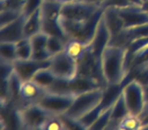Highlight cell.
<instances>
[{
	"label": "cell",
	"instance_id": "obj_8",
	"mask_svg": "<svg viewBox=\"0 0 148 130\" xmlns=\"http://www.w3.org/2000/svg\"><path fill=\"white\" fill-rule=\"evenodd\" d=\"M111 40L112 34L110 32L109 28H108L106 19L103 13V15H101V17L99 21V23L97 25L92 40L89 43V51H90V53L92 54V56L95 57V59L97 60V62L99 65H101V55H103V50L110 45Z\"/></svg>",
	"mask_w": 148,
	"mask_h": 130
},
{
	"label": "cell",
	"instance_id": "obj_2",
	"mask_svg": "<svg viewBox=\"0 0 148 130\" xmlns=\"http://www.w3.org/2000/svg\"><path fill=\"white\" fill-rule=\"evenodd\" d=\"M103 11L105 9L86 21H73V19H66L60 17V23L67 39L90 43Z\"/></svg>",
	"mask_w": 148,
	"mask_h": 130
},
{
	"label": "cell",
	"instance_id": "obj_17",
	"mask_svg": "<svg viewBox=\"0 0 148 130\" xmlns=\"http://www.w3.org/2000/svg\"><path fill=\"white\" fill-rule=\"evenodd\" d=\"M103 17L106 19L108 28L112 34V38L116 37L124 31L123 21H122L121 15L116 6L106 7L105 11H103Z\"/></svg>",
	"mask_w": 148,
	"mask_h": 130
},
{
	"label": "cell",
	"instance_id": "obj_5",
	"mask_svg": "<svg viewBox=\"0 0 148 130\" xmlns=\"http://www.w3.org/2000/svg\"><path fill=\"white\" fill-rule=\"evenodd\" d=\"M76 96L72 93H54L47 91L38 102L44 109L54 116L66 114L73 104Z\"/></svg>",
	"mask_w": 148,
	"mask_h": 130
},
{
	"label": "cell",
	"instance_id": "obj_38",
	"mask_svg": "<svg viewBox=\"0 0 148 130\" xmlns=\"http://www.w3.org/2000/svg\"><path fill=\"white\" fill-rule=\"evenodd\" d=\"M82 1H85V2H88V3H92V4L101 5V6H103V7L106 2V0H82Z\"/></svg>",
	"mask_w": 148,
	"mask_h": 130
},
{
	"label": "cell",
	"instance_id": "obj_27",
	"mask_svg": "<svg viewBox=\"0 0 148 130\" xmlns=\"http://www.w3.org/2000/svg\"><path fill=\"white\" fill-rule=\"evenodd\" d=\"M23 14L21 8H3L0 9V28L14 21Z\"/></svg>",
	"mask_w": 148,
	"mask_h": 130
},
{
	"label": "cell",
	"instance_id": "obj_21",
	"mask_svg": "<svg viewBox=\"0 0 148 130\" xmlns=\"http://www.w3.org/2000/svg\"><path fill=\"white\" fill-rule=\"evenodd\" d=\"M32 80H34L35 83H37L40 87H42L47 91H49L53 89L54 85L59 80V78L54 74L53 71H52L49 67H46V68H43L38 71Z\"/></svg>",
	"mask_w": 148,
	"mask_h": 130
},
{
	"label": "cell",
	"instance_id": "obj_9",
	"mask_svg": "<svg viewBox=\"0 0 148 130\" xmlns=\"http://www.w3.org/2000/svg\"><path fill=\"white\" fill-rule=\"evenodd\" d=\"M117 7V6H116ZM124 23V30L148 25V9L139 5L117 7Z\"/></svg>",
	"mask_w": 148,
	"mask_h": 130
},
{
	"label": "cell",
	"instance_id": "obj_11",
	"mask_svg": "<svg viewBox=\"0 0 148 130\" xmlns=\"http://www.w3.org/2000/svg\"><path fill=\"white\" fill-rule=\"evenodd\" d=\"M21 110L23 124L31 129L41 128L50 118L54 116L38 103L25 105Z\"/></svg>",
	"mask_w": 148,
	"mask_h": 130
},
{
	"label": "cell",
	"instance_id": "obj_16",
	"mask_svg": "<svg viewBox=\"0 0 148 130\" xmlns=\"http://www.w3.org/2000/svg\"><path fill=\"white\" fill-rule=\"evenodd\" d=\"M32 39L33 44V57L36 60H49L52 58L51 54L48 51V39L49 35L44 32L37 34Z\"/></svg>",
	"mask_w": 148,
	"mask_h": 130
},
{
	"label": "cell",
	"instance_id": "obj_45",
	"mask_svg": "<svg viewBox=\"0 0 148 130\" xmlns=\"http://www.w3.org/2000/svg\"><path fill=\"white\" fill-rule=\"evenodd\" d=\"M23 130H31V128H29V127H27V126L25 125V127L23 128Z\"/></svg>",
	"mask_w": 148,
	"mask_h": 130
},
{
	"label": "cell",
	"instance_id": "obj_7",
	"mask_svg": "<svg viewBox=\"0 0 148 130\" xmlns=\"http://www.w3.org/2000/svg\"><path fill=\"white\" fill-rule=\"evenodd\" d=\"M123 96L131 114L140 116L147 104L145 89L138 81L131 80L124 85Z\"/></svg>",
	"mask_w": 148,
	"mask_h": 130
},
{
	"label": "cell",
	"instance_id": "obj_6",
	"mask_svg": "<svg viewBox=\"0 0 148 130\" xmlns=\"http://www.w3.org/2000/svg\"><path fill=\"white\" fill-rule=\"evenodd\" d=\"M49 68L58 78L65 81H70L78 73L77 61L70 57L65 50L51 58Z\"/></svg>",
	"mask_w": 148,
	"mask_h": 130
},
{
	"label": "cell",
	"instance_id": "obj_43",
	"mask_svg": "<svg viewBox=\"0 0 148 130\" xmlns=\"http://www.w3.org/2000/svg\"><path fill=\"white\" fill-rule=\"evenodd\" d=\"M117 130H129V129H127V128H125V127H122V126H118L117 127Z\"/></svg>",
	"mask_w": 148,
	"mask_h": 130
},
{
	"label": "cell",
	"instance_id": "obj_14",
	"mask_svg": "<svg viewBox=\"0 0 148 130\" xmlns=\"http://www.w3.org/2000/svg\"><path fill=\"white\" fill-rule=\"evenodd\" d=\"M99 87H103V85L99 81L80 74H77L73 79L66 83V91L74 94L75 96L93 91Z\"/></svg>",
	"mask_w": 148,
	"mask_h": 130
},
{
	"label": "cell",
	"instance_id": "obj_28",
	"mask_svg": "<svg viewBox=\"0 0 148 130\" xmlns=\"http://www.w3.org/2000/svg\"><path fill=\"white\" fill-rule=\"evenodd\" d=\"M112 107H113V106H112ZM112 107L103 110L101 115L99 116V118L93 122V124L88 129L89 130H105L112 122Z\"/></svg>",
	"mask_w": 148,
	"mask_h": 130
},
{
	"label": "cell",
	"instance_id": "obj_42",
	"mask_svg": "<svg viewBox=\"0 0 148 130\" xmlns=\"http://www.w3.org/2000/svg\"><path fill=\"white\" fill-rule=\"evenodd\" d=\"M140 130H148V124H145V125H143Z\"/></svg>",
	"mask_w": 148,
	"mask_h": 130
},
{
	"label": "cell",
	"instance_id": "obj_15",
	"mask_svg": "<svg viewBox=\"0 0 148 130\" xmlns=\"http://www.w3.org/2000/svg\"><path fill=\"white\" fill-rule=\"evenodd\" d=\"M46 93H47V91L42 87H40L34 80L23 81V85L21 87V103H23V107L32 103H38Z\"/></svg>",
	"mask_w": 148,
	"mask_h": 130
},
{
	"label": "cell",
	"instance_id": "obj_12",
	"mask_svg": "<svg viewBox=\"0 0 148 130\" xmlns=\"http://www.w3.org/2000/svg\"><path fill=\"white\" fill-rule=\"evenodd\" d=\"M50 62L51 59L49 60H36V59H27V60H21L17 59L16 61L13 62L14 64L15 72L19 75L23 81L32 80L36 73L39 70L46 67L50 66Z\"/></svg>",
	"mask_w": 148,
	"mask_h": 130
},
{
	"label": "cell",
	"instance_id": "obj_39",
	"mask_svg": "<svg viewBox=\"0 0 148 130\" xmlns=\"http://www.w3.org/2000/svg\"><path fill=\"white\" fill-rule=\"evenodd\" d=\"M129 3L131 5H139V6H144L145 7V3L144 0H128Z\"/></svg>",
	"mask_w": 148,
	"mask_h": 130
},
{
	"label": "cell",
	"instance_id": "obj_13",
	"mask_svg": "<svg viewBox=\"0 0 148 130\" xmlns=\"http://www.w3.org/2000/svg\"><path fill=\"white\" fill-rule=\"evenodd\" d=\"M27 17L23 14L14 21L0 28V42H17L25 38Z\"/></svg>",
	"mask_w": 148,
	"mask_h": 130
},
{
	"label": "cell",
	"instance_id": "obj_44",
	"mask_svg": "<svg viewBox=\"0 0 148 130\" xmlns=\"http://www.w3.org/2000/svg\"><path fill=\"white\" fill-rule=\"evenodd\" d=\"M145 91H146V97H147V102H148V87L145 89Z\"/></svg>",
	"mask_w": 148,
	"mask_h": 130
},
{
	"label": "cell",
	"instance_id": "obj_26",
	"mask_svg": "<svg viewBox=\"0 0 148 130\" xmlns=\"http://www.w3.org/2000/svg\"><path fill=\"white\" fill-rule=\"evenodd\" d=\"M17 59L27 60L33 57V44L31 38H23L16 42Z\"/></svg>",
	"mask_w": 148,
	"mask_h": 130
},
{
	"label": "cell",
	"instance_id": "obj_31",
	"mask_svg": "<svg viewBox=\"0 0 148 130\" xmlns=\"http://www.w3.org/2000/svg\"><path fill=\"white\" fill-rule=\"evenodd\" d=\"M119 125L129 130H140L143 126V123H142L139 116L133 115L130 113L120 122Z\"/></svg>",
	"mask_w": 148,
	"mask_h": 130
},
{
	"label": "cell",
	"instance_id": "obj_4",
	"mask_svg": "<svg viewBox=\"0 0 148 130\" xmlns=\"http://www.w3.org/2000/svg\"><path fill=\"white\" fill-rule=\"evenodd\" d=\"M101 99H103V87L77 95L66 115L75 119H80L82 116L99 106Z\"/></svg>",
	"mask_w": 148,
	"mask_h": 130
},
{
	"label": "cell",
	"instance_id": "obj_23",
	"mask_svg": "<svg viewBox=\"0 0 148 130\" xmlns=\"http://www.w3.org/2000/svg\"><path fill=\"white\" fill-rule=\"evenodd\" d=\"M89 49V43L78 41V40H68L66 43L65 52L74 60L78 61Z\"/></svg>",
	"mask_w": 148,
	"mask_h": 130
},
{
	"label": "cell",
	"instance_id": "obj_30",
	"mask_svg": "<svg viewBox=\"0 0 148 130\" xmlns=\"http://www.w3.org/2000/svg\"><path fill=\"white\" fill-rule=\"evenodd\" d=\"M59 117L66 130H89L88 127H86L79 119L72 118L66 114L60 115Z\"/></svg>",
	"mask_w": 148,
	"mask_h": 130
},
{
	"label": "cell",
	"instance_id": "obj_47",
	"mask_svg": "<svg viewBox=\"0 0 148 130\" xmlns=\"http://www.w3.org/2000/svg\"><path fill=\"white\" fill-rule=\"evenodd\" d=\"M63 130H66V129H65V128H64V129H63Z\"/></svg>",
	"mask_w": 148,
	"mask_h": 130
},
{
	"label": "cell",
	"instance_id": "obj_29",
	"mask_svg": "<svg viewBox=\"0 0 148 130\" xmlns=\"http://www.w3.org/2000/svg\"><path fill=\"white\" fill-rule=\"evenodd\" d=\"M66 43L67 41L61 39L59 37H55V36H49L48 39V51L53 57L54 55L63 52L66 48Z\"/></svg>",
	"mask_w": 148,
	"mask_h": 130
},
{
	"label": "cell",
	"instance_id": "obj_25",
	"mask_svg": "<svg viewBox=\"0 0 148 130\" xmlns=\"http://www.w3.org/2000/svg\"><path fill=\"white\" fill-rule=\"evenodd\" d=\"M0 59L12 63L16 61V42H0Z\"/></svg>",
	"mask_w": 148,
	"mask_h": 130
},
{
	"label": "cell",
	"instance_id": "obj_46",
	"mask_svg": "<svg viewBox=\"0 0 148 130\" xmlns=\"http://www.w3.org/2000/svg\"><path fill=\"white\" fill-rule=\"evenodd\" d=\"M31 130H41V128H35V129H31Z\"/></svg>",
	"mask_w": 148,
	"mask_h": 130
},
{
	"label": "cell",
	"instance_id": "obj_35",
	"mask_svg": "<svg viewBox=\"0 0 148 130\" xmlns=\"http://www.w3.org/2000/svg\"><path fill=\"white\" fill-rule=\"evenodd\" d=\"M64 125L62 123L59 116H53L51 117L43 126L41 130H63Z\"/></svg>",
	"mask_w": 148,
	"mask_h": 130
},
{
	"label": "cell",
	"instance_id": "obj_37",
	"mask_svg": "<svg viewBox=\"0 0 148 130\" xmlns=\"http://www.w3.org/2000/svg\"><path fill=\"white\" fill-rule=\"evenodd\" d=\"M139 117H140V119H141L143 125L148 124V102H147V104H146V107H145V109H144L143 113H142Z\"/></svg>",
	"mask_w": 148,
	"mask_h": 130
},
{
	"label": "cell",
	"instance_id": "obj_1",
	"mask_svg": "<svg viewBox=\"0 0 148 130\" xmlns=\"http://www.w3.org/2000/svg\"><path fill=\"white\" fill-rule=\"evenodd\" d=\"M127 55L126 47L109 45L101 55V72L106 83H123L127 75Z\"/></svg>",
	"mask_w": 148,
	"mask_h": 130
},
{
	"label": "cell",
	"instance_id": "obj_32",
	"mask_svg": "<svg viewBox=\"0 0 148 130\" xmlns=\"http://www.w3.org/2000/svg\"><path fill=\"white\" fill-rule=\"evenodd\" d=\"M103 108L101 106V104H99V106H97V107L95 108V109H92L91 111H89L87 114H85L84 116H82V117L80 118V121L82 122L83 124H84L86 127H90L91 125L93 124V122L95 121V120L99 118V116L101 114V112L103 111Z\"/></svg>",
	"mask_w": 148,
	"mask_h": 130
},
{
	"label": "cell",
	"instance_id": "obj_19",
	"mask_svg": "<svg viewBox=\"0 0 148 130\" xmlns=\"http://www.w3.org/2000/svg\"><path fill=\"white\" fill-rule=\"evenodd\" d=\"M43 11H42V6L38 9L37 11L31 14L29 17H27L25 25V37L32 38L37 34L43 32Z\"/></svg>",
	"mask_w": 148,
	"mask_h": 130
},
{
	"label": "cell",
	"instance_id": "obj_36",
	"mask_svg": "<svg viewBox=\"0 0 148 130\" xmlns=\"http://www.w3.org/2000/svg\"><path fill=\"white\" fill-rule=\"evenodd\" d=\"M25 0H1V9L21 8L23 9Z\"/></svg>",
	"mask_w": 148,
	"mask_h": 130
},
{
	"label": "cell",
	"instance_id": "obj_10",
	"mask_svg": "<svg viewBox=\"0 0 148 130\" xmlns=\"http://www.w3.org/2000/svg\"><path fill=\"white\" fill-rule=\"evenodd\" d=\"M23 127L21 108L11 102H1L0 130H23Z\"/></svg>",
	"mask_w": 148,
	"mask_h": 130
},
{
	"label": "cell",
	"instance_id": "obj_3",
	"mask_svg": "<svg viewBox=\"0 0 148 130\" xmlns=\"http://www.w3.org/2000/svg\"><path fill=\"white\" fill-rule=\"evenodd\" d=\"M103 9L105 7L101 5L85 2L82 0H74L71 2L64 3L61 10V17L73 21H86Z\"/></svg>",
	"mask_w": 148,
	"mask_h": 130
},
{
	"label": "cell",
	"instance_id": "obj_40",
	"mask_svg": "<svg viewBox=\"0 0 148 130\" xmlns=\"http://www.w3.org/2000/svg\"><path fill=\"white\" fill-rule=\"evenodd\" d=\"M119 126V124L118 123H115V122L112 121L111 123H110V125L108 126L107 128H106L105 130H117V127Z\"/></svg>",
	"mask_w": 148,
	"mask_h": 130
},
{
	"label": "cell",
	"instance_id": "obj_18",
	"mask_svg": "<svg viewBox=\"0 0 148 130\" xmlns=\"http://www.w3.org/2000/svg\"><path fill=\"white\" fill-rule=\"evenodd\" d=\"M124 89L123 83H107L103 87V99L101 102V106L103 109L112 107L118 100V98L122 95Z\"/></svg>",
	"mask_w": 148,
	"mask_h": 130
},
{
	"label": "cell",
	"instance_id": "obj_20",
	"mask_svg": "<svg viewBox=\"0 0 148 130\" xmlns=\"http://www.w3.org/2000/svg\"><path fill=\"white\" fill-rule=\"evenodd\" d=\"M148 63V43L137 49L136 51L127 55V70H131L136 67ZM127 71V72H128Z\"/></svg>",
	"mask_w": 148,
	"mask_h": 130
},
{
	"label": "cell",
	"instance_id": "obj_22",
	"mask_svg": "<svg viewBox=\"0 0 148 130\" xmlns=\"http://www.w3.org/2000/svg\"><path fill=\"white\" fill-rule=\"evenodd\" d=\"M64 3L57 0H44L42 4L43 17L46 19L59 21L61 17V10Z\"/></svg>",
	"mask_w": 148,
	"mask_h": 130
},
{
	"label": "cell",
	"instance_id": "obj_33",
	"mask_svg": "<svg viewBox=\"0 0 148 130\" xmlns=\"http://www.w3.org/2000/svg\"><path fill=\"white\" fill-rule=\"evenodd\" d=\"M44 0H25V4L23 7V14L27 17H29L31 14H33L35 11H37L43 4Z\"/></svg>",
	"mask_w": 148,
	"mask_h": 130
},
{
	"label": "cell",
	"instance_id": "obj_34",
	"mask_svg": "<svg viewBox=\"0 0 148 130\" xmlns=\"http://www.w3.org/2000/svg\"><path fill=\"white\" fill-rule=\"evenodd\" d=\"M15 71L14 64L12 62L5 61L0 59V78L6 79L9 78L10 75Z\"/></svg>",
	"mask_w": 148,
	"mask_h": 130
},
{
	"label": "cell",
	"instance_id": "obj_41",
	"mask_svg": "<svg viewBox=\"0 0 148 130\" xmlns=\"http://www.w3.org/2000/svg\"><path fill=\"white\" fill-rule=\"evenodd\" d=\"M57 1L62 3H68V2H71V1H74V0H57Z\"/></svg>",
	"mask_w": 148,
	"mask_h": 130
},
{
	"label": "cell",
	"instance_id": "obj_24",
	"mask_svg": "<svg viewBox=\"0 0 148 130\" xmlns=\"http://www.w3.org/2000/svg\"><path fill=\"white\" fill-rule=\"evenodd\" d=\"M128 114H130L129 108H128L127 104H126L123 93H122V95L118 98V100L115 102V104L112 107V121L115 122V123L120 124V122Z\"/></svg>",
	"mask_w": 148,
	"mask_h": 130
}]
</instances>
